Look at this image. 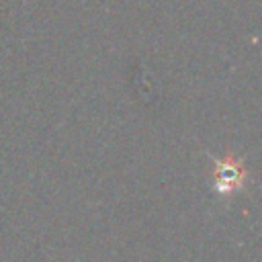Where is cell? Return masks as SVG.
I'll list each match as a JSON object with an SVG mask.
<instances>
[{
    "label": "cell",
    "instance_id": "cell-1",
    "mask_svg": "<svg viewBox=\"0 0 262 262\" xmlns=\"http://www.w3.org/2000/svg\"><path fill=\"white\" fill-rule=\"evenodd\" d=\"M227 164H229V166H223V168L217 172V182L233 184V182H237V168H233L229 160H227Z\"/></svg>",
    "mask_w": 262,
    "mask_h": 262
}]
</instances>
